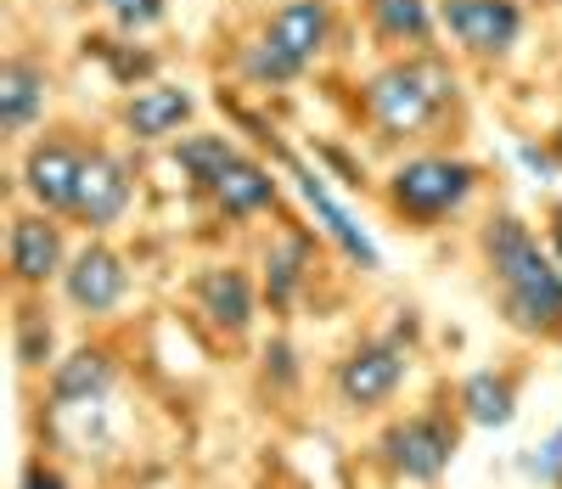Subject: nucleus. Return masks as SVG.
<instances>
[{
	"label": "nucleus",
	"instance_id": "a211bd4d",
	"mask_svg": "<svg viewBox=\"0 0 562 489\" xmlns=\"http://www.w3.org/2000/svg\"><path fill=\"white\" fill-rule=\"evenodd\" d=\"M276 191H281V180L259 164V158H237V164H231L220 180H214V191H209V198H214V209L225 214V220H254V214H265L270 203H276Z\"/></svg>",
	"mask_w": 562,
	"mask_h": 489
},
{
	"label": "nucleus",
	"instance_id": "6e6552de",
	"mask_svg": "<svg viewBox=\"0 0 562 489\" xmlns=\"http://www.w3.org/2000/svg\"><path fill=\"white\" fill-rule=\"evenodd\" d=\"M57 287H63V304H68L74 315L108 321V315L130 299V265H124L119 248H108L102 236H90L85 248L68 259V270H63Z\"/></svg>",
	"mask_w": 562,
	"mask_h": 489
},
{
	"label": "nucleus",
	"instance_id": "0eeeda50",
	"mask_svg": "<svg viewBox=\"0 0 562 489\" xmlns=\"http://www.w3.org/2000/svg\"><path fill=\"white\" fill-rule=\"evenodd\" d=\"M113 388H119V355L108 344H79V349H68L52 366V377H45L40 411H45V422H52V427H63L74 416L108 411Z\"/></svg>",
	"mask_w": 562,
	"mask_h": 489
},
{
	"label": "nucleus",
	"instance_id": "20e7f679",
	"mask_svg": "<svg viewBox=\"0 0 562 489\" xmlns=\"http://www.w3.org/2000/svg\"><path fill=\"white\" fill-rule=\"evenodd\" d=\"M333 45V0H288L276 7L259 40L237 52V68L248 85H293L315 68V57Z\"/></svg>",
	"mask_w": 562,
	"mask_h": 489
},
{
	"label": "nucleus",
	"instance_id": "f8f14e48",
	"mask_svg": "<svg viewBox=\"0 0 562 489\" xmlns=\"http://www.w3.org/2000/svg\"><path fill=\"white\" fill-rule=\"evenodd\" d=\"M85 146L52 135V141H34L29 153H23V198L45 214H74V198H79V175H85Z\"/></svg>",
	"mask_w": 562,
	"mask_h": 489
},
{
	"label": "nucleus",
	"instance_id": "412c9836",
	"mask_svg": "<svg viewBox=\"0 0 562 489\" xmlns=\"http://www.w3.org/2000/svg\"><path fill=\"white\" fill-rule=\"evenodd\" d=\"M366 12H371L378 40H389V45H416V52L434 45L439 12L428 7V0H366Z\"/></svg>",
	"mask_w": 562,
	"mask_h": 489
},
{
	"label": "nucleus",
	"instance_id": "f3484780",
	"mask_svg": "<svg viewBox=\"0 0 562 489\" xmlns=\"http://www.w3.org/2000/svg\"><path fill=\"white\" fill-rule=\"evenodd\" d=\"M52 102V74H45L34 57H7L0 63V130L12 141L29 135Z\"/></svg>",
	"mask_w": 562,
	"mask_h": 489
},
{
	"label": "nucleus",
	"instance_id": "9d476101",
	"mask_svg": "<svg viewBox=\"0 0 562 489\" xmlns=\"http://www.w3.org/2000/svg\"><path fill=\"white\" fill-rule=\"evenodd\" d=\"M192 304L220 344H243L259 321V281L243 265H209L192 281Z\"/></svg>",
	"mask_w": 562,
	"mask_h": 489
},
{
	"label": "nucleus",
	"instance_id": "1a4fd4ad",
	"mask_svg": "<svg viewBox=\"0 0 562 489\" xmlns=\"http://www.w3.org/2000/svg\"><path fill=\"white\" fill-rule=\"evenodd\" d=\"M68 236L57 225V214H12V236H7V276L18 292H45L52 281H63L68 270Z\"/></svg>",
	"mask_w": 562,
	"mask_h": 489
},
{
	"label": "nucleus",
	"instance_id": "4468645a",
	"mask_svg": "<svg viewBox=\"0 0 562 489\" xmlns=\"http://www.w3.org/2000/svg\"><path fill=\"white\" fill-rule=\"evenodd\" d=\"M288 169H293V180H299V198L310 203V214H315V225L338 242V254L349 259V265H360V270H383V254H378V242H371L360 225H355V214L326 191V180L304 164V158H288Z\"/></svg>",
	"mask_w": 562,
	"mask_h": 489
},
{
	"label": "nucleus",
	"instance_id": "2eb2a0df",
	"mask_svg": "<svg viewBox=\"0 0 562 489\" xmlns=\"http://www.w3.org/2000/svg\"><path fill=\"white\" fill-rule=\"evenodd\" d=\"M518 405H524V377L518 371H495V366H479L456 382V411L467 427H484V433H501L518 422Z\"/></svg>",
	"mask_w": 562,
	"mask_h": 489
},
{
	"label": "nucleus",
	"instance_id": "aec40b11",
	"mask_svg": "<svg viewBox=\"0 0 562 489\" xmlns=\"http://www.w3.org/2000/svg\"><path fill=\"white\" fill-rule=\"evenodd\" d=\"M310 276V236L288 231V236H276L270 248H265V304L276 315H288L293 299H299V287Z\"/></svg>",
	"mask_w": 562,
	"mask_h": 489
},
{
	"label": "nucleus",
	"instance_id": "7ed1b4c3",
	"mask_svg": "<svg viewBox=\"0 0 562 489\" xmlns=\"http://www.w3.org/2000/svg\"><path fill=\"white\" fill-rule=\"evenodd\" d=\"M360 90H366V119L378 124L383 141H416L450 113L456 68L434 52H411V57L383 63Z\"/></svg>",
	"mask_w": 562,
	"mask_h": 489
},
{
	"label": "nucleus",
	"instance_id": "39448f33",
	"mask_svg": "<svg viewBox=\"0 0 562 489\" xmlns=\"http://www.w3.org/2000/svg\"><path fill=\"white\" fill-rule=\"evenodd\" d=\"M411 360H416V344L400 332H366L360 344H349L333 371H326V394H333V411L349 416V422H366V416H383L400 388L411 382Z\"/></svg>",
	"mask_w": 562,
	"mask_h": 489
},
{
	"label": "nucleus",
	"instance_id": "9b49d317",
	"mask_svg": "<svg viewBox=\"0 0 562 489\" xmlns=\"http://www.w3.org/2000/svg\"><path fill=\"white\" fill-rule=\"evenodd\" d=\"M439 23L450 40L473 57H506L524 40V7L518 0H439Z\"/></svg>",
	"mask_w": 562,
	"mask_h": 489
},
{
	"label": "nucleus",
	"instance_id": "ddd939ff",
	"mask_svg": "<svg viewBox=\"0 0 562 489\" xmlns=\"http://www.w3.org/2000/svg\"><path fill=\"white\" fill-rule=\"evenodd\" d=\"M135 203V175L119 153L97 146V153L85 158V175H79V198H74V225H85L90 236H102L108 225H119Z\"/></svg>",
	"mask_w": 562,
	"mask_h": 489
},
{
	"label": "nucleus",
	"instance_id": "423d86ee",
	"mask_svg": "<svg viewBox=\"0 0 562 489\" xmlns=\"http://www.w3.org/2000/svg\"><path fill=\"white\" fill-rule=\"evenodd\" d=\"M479 191V164L467 158H445V153H422V158H405L394 175H389V203L405 225L428 231L450 214L467 209V198Z\"/></svg>",
	"mask_w": 562,
	"mask_h": 489
},
{
	"label": "nucleus",
	"instance_id": "f257e3e1",
	"mask_svg": "<svg viewBox=\"0 0 562 489\" xmlns=\"http://www.w3.org/2000/svg\"><path fill=\"white\" fill-rule=\"evenodd\" d=\"M484 265L501 321L535 344H562V265L518 214H495L484 225Z\"/></svg>",
	"mask_w": 562,
	"mask_h": 489
},
{
	"label": "nucleus",
	"instance_id": "a878e982",
	"mask_svg": "<svg viewBox=\"0 0 562 489\" xmlns=\"http://www.w3.org/2000/svg\"><path fill=\"white\" fill-rule=\"evenodd\" d=\"M18 489H74V478L45 456V451H34L29 462H23V473H18Z\"/></svg>",
	"mask_w": 562,
	"mask_h": 489
},
{
	"label": "nucleus",
	"instance_id": "6ab92c4d",
	"mask_svg": "<svg viewBox=\"0 0 562 489\" xmlns=\"http://www.w3.org/2000/svg\"><path fill=\"white\" fill-rule=\"evenodd\" d=\"M12 360H18L23 377H52V366L63 360L57 315L45 304H18V315H12Z\"/></svg>",
	"mask_w": 562,
	"mask_h": 489
},
{
	"label": "nucleus",
	"instance_id": "dca6fc26",
	"mask_svg": "<svg viewBox=\"0 0 562 489\" xmlns=\"http://www.w3.org/2000/svg\"><path fill=\"white\" fill-rule=\"evenodd\" d=\"M198 113V96L186 85H135L124 96V130L135 141H169L175 130H186Z\"/></svg>",
	"mask_w": 562,
	"mask_h": 489
},
{
	"label": "nucleus",
	"instance_id": "4be33fe9",
	"mask_svg": "<svg viewBox=\"0 0 562 489\" xmlns=\"http://www.w3.org/2000/svg\"><path fill=\"white\" fill-rule=\"evenodd\" d=\"M243 158V146L231 141V135H186L180 146H175V164H180V175L192 180L198 191H214V180Z\"/></svg>",
	"mask_w": 562,
	"mask_h": 489
},
{
	"label": "nucleus",
	"instance_id": "f03ea898",
	"mask_svg": "<svg viewBox=\"0 0 562 489\" xmlns=\"http://www.w3.org/2000/svg\"><path fill=\"white\" fill-rule=\"evenodd\" d=\"M467 445V422L456 411V394L450 400H434V405H416L405 416H389L371 438L366 462L378 467L389 484H411V489H439L456 467Z\"/></svg>",
	"mask_w": 562,
	"mask_h": 489
},
{
	"label": "nucleus",
	"instance_id": "b1692460",
	"mask_svg": "<svg viewBox=\"0 0 562 489\" xmlns=\"http://www.w3.org/2000/svg\"><path fill=\"white\" fill-rule=\"evenodd\" d=\"M119 34H147L169 18V0H97Z\"/></svg>",
	"mask_w": 562,
	"mask_h": 489
},
{
	"label": "nucleus",
	"instance_id": "5701e85b",
	"mask_svg": "<svg viewBox=\"0 0 562 489\" xmlns=\"http://www.w3.org/2000/svg\"><path fill=\"white\" fill-rule=\"evenodd\" d=\"M259 382H265V394H270V400H288V394H299V382H304L299 349H293L281 332L270 337L265 355H259Z\"/></svg>",
	"mask_w": 562,
	"mask_h": 489
},
{
	"label": "nucleus",
	"instance_id": "bb28decb",
	"mask_svg": "<svg viewBox=\"0 0 562 489\" xmlns=\"http://www.w3.org/2000/svg\"><path fill=\"white\" fill-rule=\"evenodd\" d=\"M546 242H551V254H557V265H562V203L546 214Z\"/></svg>",
	"mask_w": 562,
	"mask_h": 489
},
{
	"label": "nucleus",
	"instance_id": "393cba45",
	"mask_svg": "<svg viewBox=\"0 0 562 489\" xmlns=\"http://www.w3.org/2000/svg\"><path fill=\"white\" fill-rule=\"evenodd\" d=\"M518 467H524L529 478H540L546 489H562V427L546 438V445L524 451V456H518Z\"/></svg>",
	"mask_w": 562,
	"mask_h": 489
}]
</instances>
